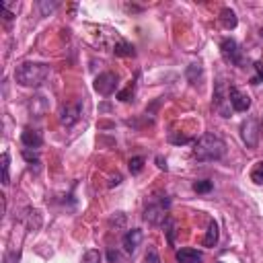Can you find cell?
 <instances>
[{"label":"cell","instance_id":"1","mask_svg":"<svg viewBox=\"0 0 263 263\" xmlns=\"http://www.w3.org/2000/svg\"><path fill=\"white\" fill-rule=\"evenodd\" d=\"M49 66L41 62H23L14 70V80L21 86H41L49 76Z\"/></svg>","mask_w":263,"mask_h":263},{"label":"cell","instance_id":"2","mask_svg":"<svg viewBox=\"0 0 263 263\" xmlns=\"http://www.w3.org/2000/svg\"><path fill=\"white\" fill-rule=\"evenodd\" d=\"M224 154H226V142L214 134H203L193 148V156L201 162L220 160Z\"/></svg>","mask_w":263,"mask_h":263},{"label":"cell","instance_id":"3","mask_svg":"<svg viewBox=\"0 0 263 263\" xmlns=\"http://www.w3.org/2000/svg\"><path fill=\"white\" fill-rule=\"evenodd\" d=\"M220 51H222V58L228 64H234L238 68H245V53H242V49L238 47V43L232 37H224L220 41Z\"/></svg>","mask_w":263,"mask_h":263},{"label":"cell","instance_id":"4","mask_svg":"<svg viewBox=\"0 0 263 263\" xmlns=\"http://www.w3.org/2000/svg\"><path fill=\"white\" fill-rule=\"evenodd\" d=\"M166 210H168V199H160V201H154V203H148L146 210H144V220L148 224H162L166 222Z\"/></svg>","mask_w":263,"mask_h":263},{"label":"cell","instance_id":"5","mask_svg":"<svg viewBox=\"0 0 263 263\" xmlns=\"http://www.w3.org/2000/svg\"><path fill=\"white\" fill-rule=\"evenodd\" d=\"M119 78H117V74L115 72H103V74H99L97 78H95V90L99 92V95H103V97H109V95H113L115 90H117V82Z\"/></svg>","mask_w":263,"mask_h":263},{"label":"cell","instance_id":"6","mask_svg":"<svg viewBox=\"0 0 263 263\" xmlns=\"http://www.w3.org/2000/svg\"><path fill=\"white\" fill-rule=\"evenodd\" d=\"M214 109L222 115V117H230V99H228V88L224 86L222 80L216 82V88H214Z\"/></svg>","mask_w":263,"mask_h":263},{"label":"cell","instance_id":"7","mask_svg":"<svg viewBox=\"0 0 263 263\" xmlns=\"http://www.w3.org/2000/svg\"><path fill=\"white\" fill-rule=\"evenodd\" d=\"M240 138L249 148H255L259 142V123L255 117H247L240 123Z\"/></svg>","mask_w":263,"mask_h":263},{"label":"cell","instance_id":"8","mask_svg":"<svg viewBox=\"0 0 263 263\" xmlns=\"http://www.w3.org/2000/svg\"><path fill=\"white\" fill-rule=\"evenodd\" d=\"M228 99H230V107L234 111H247L251 107V97L247 92H242L238 86H230L228 88Z\"/></svg>","mask_w":263,"mask_h":263},{"label":"cell","instance_id":"9","mask_svg":"<svg viewBox=\"0 0 263 263\" xmlns=\"http://www.w3.org/2000/svg\"><path fill=\"white\" fill-rule=\"evenodd\" d=\"M80 113H82V105L78 101L76 103H66L60 109V121H62V125H74L78 121Z\"/></svg>","mask_w":263,"mask_h":263},{"label":"cell","instance_id":"10","mask_svg":"<svg viewBox=\"0 0 263 263\" xmlns=\"http://www.w3.org/2000/svg\"><path fill=\"white\" fill-rule=\"evenodd\" d=\"M142 238H144V234H142V230L140 228H132V230H127L125 234H123V249H125V253H134L138 247H140V242H142Z\"/></svg>","mask_w":263,"mask_h":263},{"label":"cell","instance_id":"11","mask_svg":"<svg viewBox=\"0 0 263 263\" xmlns=\"http://www.w3.org/2000/svg\"><path fill=\"white\" fill-rule=\"evenodd\" d=\"M21 142H23V146H27V148H39V146L43 144V138H41V134H39L37 129L25 127L23 134H21Z\"/></svg>","mask_w":263,"mask_h":263},{"label":"cell","instance_id":"12","mask_svg":"<svg viewBox=\"0 0 263 263\" xmlns=\"http://www.w3.org/2000/svg\"><path fill=\"white\" fill-rule=\"evenodd\" d=\"M177 261L179 263H201V253L191 247H183L177 251Z\"/></svg>","mask_w":263,"mask_h":263},{"label":"cell","instance_id":"13","mask_svg":"<svg viewBox=\"0 0 263 263\" xmlns=\"http://www.w3.org/2000/svg\"><path fill=\"white\" fill-rule=\"evenodd\" d=\"M220 23H222L226 29H234V27L238 25V18H236L234 10H230V8H222V10H220Z\"/></svg>","mask_w":263,"mask_h":263},{"label":"cell","instance_id":"14","mask_svg":"<svg viewBox=\"0 0 263 263\" xmlns=\"http://www.w3.org/2000/svg\"><path fill=\"white\" fill-rule=\"evenodd\" d=\"M218 236H220L218 224H216V222H210L208 232H205V236H203V247H214V245L218 242Z\"/></svg>","mask_w":263,"mask_h":263},{"label":"cell","instance_id":"15","mask_svg":"<svg viewBox=\"0 0 263 263\" xmlns=\"http://www.w3.org/2000/svg\"><path fill=\"white\" fill-rule=\"evenodd\" d=\"M251 181L255 185H263V160H257L251 168Z\"/></svg>","mask_w":263,"mask_h":263},{"label":"cell","instance_id":"16","mask_svg":"<svg viewBox=\"0 0 263 263\" xmlns=\"http://www.w3.org/2000/svg\"><path fill=\"white\" fill-rule=\"evenodd\" d=\"M2 183H10V156L8 152H2Z\"/></svg>","mask_w":263,"mask_h":263},{"label":"cell","instance_id":"17","mask_svg":"<svg viewBox=\"0 0 263 263\" xmlns=\"http://www.w3.org/2000/svg\"><path fill=\"white\" fill-rule=\"evenodd\" d=\"M113 51H115V55H134V53H136V51H134V45L127 43V41H119V43L113 47Z\"/></svg>","mask_w":263,"mask_h":263},{"label":"cell","instance_id":"18","mask_svg":"<svg viewBox=\"0 0 263 263\" xmlns=\"http://www.w3.org/2000/svg\"><path fill=\"white\" fill-rule=\"evenodd\" d=\"M101 253L97 249H88L84 255H82V263H101Z\"/></svg>","mask_w":263,"mask_h":263},{"label":"cell","instance_id":"19","mask_svg":"<svg viewBox=\"0 0 263 263\" xmlns=\"http://www.w3.org/2000/svg\"><path fill=\"white\" fill-rule=\"evenodd\" d=\"M142 168H144V158H142V156H134V158L129 160V171H132L134 175H138Z\"/></svg>","mask_w":263,"mask_h":263},{"label":"cell","instance_id":"20","mask_svg":"<svg viewBox=\"0 0 263 263\" xmlns=\"http://www.w3.org/2000/svg\"><path fill=\"white\" fill-rule=\"evenodd\" d=\"M193 191H197V193H208V191H212V181H195V183H193Z\"/></svg>","mask_w":263,"mask_h":263},{"label":"cell","instance_id":"21","mask_svg":"<svg viewBox=\"0 0 263 263\" xmlns=\"http://www.w3.org/2000/svg\"><path fill=\"white\" fill-rule=\"evenodd\" d=\"M253 68H255L257 76H253V78H251V82H253V84H261V82H263V62H255V64H253Z\"/></svg>","mask_w":263,"mask_h":263},{"label":"cell","instance_id":"22","mask_svg":"<svg viewBox=\"0 0 263 263\" xmlns=\"http://www.w3.org/2000/svg\"><path fill=\"white\" fill-rule=\"evenodd\" d=\"M144 263H160V257H158V253H156L154 247H148L146 257H144Z\"/></svg>","mask_w":263,"mask_h":263},{"label":"cell","instance_id":"23","mask_svg":"<svg viewBox=\"0 0 263 263\" xmlns=\"http://www.w3.org/2000/svg\"><path fill=\"white\" fill-rule=\"evenodd\" d=\"M129 95H134V82H129L125 90L117 92V99H119V101H129Z\"/></svg>","mask_w":263,"mask_h":263},{"label":"cell","instance_id":"24","mask_svg":"<svg viewBox=\"0 0 263 263\" xmlns=\"http://www.w3.org/2000/svg\"><path fill=\"white\" fill-rule=\"evenodd\" d=\"M16 261H18V253L8 251V253L4 255V263H16Z\"/></svg>","mask_w":263,"mask_h":263},{"label":"cell","instance_id":"25","mask_svg":"<svg viewBox=\"0 0 263 263\" xmlns=\"http://www.w3.org/2000/svg\"><path fill=\"white\" fill-rule=\"evenodd\" d=\"M23 156H25V160H29V162L37 160V154H35V152L31 154V152H29V148H25V150H23Z\"/></svg>","mask_w":263,"mask_h":263},{"label":"cell","instance_id":"26","mask_svg":"<svg viewBox=\"0 0 263 263\" xmlns=\"http://www.w3.org/2000/svg\"><path fill=\"white\" fill-rule=\"evenodd\" d=\"M107 257H109V261H111V263H115V261H119V253H117V251H113V249H109V253H107Z\"/></svg>","mask_w":263,"mask_h":263},{"label":"cell","instance_id":"27","mask_svg":"<svg viewBox=\"0 0 263 263\" xmlns=\"http://www.w3.org/2000/svg\"><path fill=\"white\" fill-rule=\"evenodd\" d=\"M156 162H158V166H160V168H164V171H166V162H164V160H162L160 156L156 158Z\"/></svg>","mask_w":263,"mask_h":263},{"label":"cell","instance_id":"28","mask_svg":"<svg viewBox=\"0 0 263 263\" xmlns=\"http://www.w3.org/2000/svg\"><path fill=\"white\" fill-rule=\"evenodd\" d=\"M259 37H261V39H263V29H261V31H259Z\"/></svg>","mask_w":263,"mask_h":263},{"label":"cell","instance_id":"29","mask_svg":"<svg viewBox=\"0 0 263 263\" xmlns=\"http://www.w3.org/2000/svg\"><path fill=\"white\" fill-rule=\"evenodd\" d=\"M216 263H224V261H216Z\"/></svg>","mask_w":263,"mask_h":263}]
</instances>
